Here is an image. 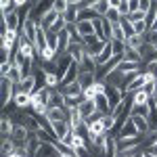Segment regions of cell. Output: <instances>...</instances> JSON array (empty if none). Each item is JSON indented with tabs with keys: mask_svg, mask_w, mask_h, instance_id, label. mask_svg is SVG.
Segmentation results:
<instances>
[{
	"mask_svg": "<svg viewBox=\"0 0 157 157\" xmlns=\"http://www.w3.org/2000/svg\"><path fill=\"white\" fill-rule=\"evenodd\" d=\"M105 44H107V42H103V40H98L97 36L84 38L86 55H90V57H92V59H97L98 55H101V52H103V48H105Z\"/></svg>",
	"mask_w": 157,
	"mask_h": 157,
	"instance_id": "obj_1",
	"label": "cell"
},
{
	"mask_svg": "<svg viewBox=\"0 0 157 157\" xmlns=\"http://www.w3.org/2000/svg\"><path fill=\"white\" fill-rule=\"evenodd\" d=\"M138 136H140V132L132 121V117H128L121 124V128H117V138H138Z\"/></svg>",
	"mask_w": 157,
	"mask_h": 157,
	"instance_id": "obj_2",
	"label": "cell"
},
{
	"mask_svg": "<svg viewBox=\"0 0 157 157\" xmlns=\"http://www.w3.org/2000/svg\"><path fill=\"white\" fill-rule=\"evenodd\" d=\"M52 132H55V136H57V140L63 143V140L73 132V128H71L69 121H55V124H52Z\"/></svg>",
	"mask_w": 157,
	"mask_h": 157,
	"instance_id": "obj_3",
	"label": "cell"
},
{
	"mask_svg": "<svg viewBox=\"0 0 157 157\" xmlns=\"http://www.w3.org/2000/svg\"><path fill=\"white\" fill-rule=\"evenodd\" d=\"M46 117L50 120V124L55 121H69V109L67 107H57V109H48Z\"/></svg>",
	"mask_w": 157,
	"mask_h": 157,
	"instance_id": "obj_4",
	"label": "cell"
},
{
	"mask_svg": "<svg viewBox=\"0 0 157 157\" xmlns=\"http://www.w3.org/2000/svg\"><path fill=\"white\" fill-rule=\"evenodd\" d=\"M59 19H61V15L55 11V9H50V11L46 13V15H44L42 19H40V27H42V29H46V32H50V27L57 23Z\"/></svg>",
	"mask_w": 157,
	"mask_h": 157,
	"instance_id": "obj_5",
	"label": "cell"
},
{
	"mask_svg": "<svg viewBox=\"0 0 157 157\" xmlns=\"http://www.w3.org/2000/svg\"><path fill=\"white\" fill-rule=\"evenodd\" d=\"M78 111H80V115L84 117V121L90 120L94 113H98V111H97V103H94V101H86V98H84V103L78 107Z\"/></svg>",
	"mask_w": 157,
	"mask_h": 157,
	"instance_id": "obj_6",
	"label": "cell"
},
{
	"mask_svg": "<svg viewBox=\"0 0 157 157\" xmlns=\"http://www.w3.org/2000/svg\"><path fill=\"white\" fill-rule=\"evenodd\" d=\"M59 92L63 97H82V92H84V88L80 82H73L69 86H59Z\"/></svg>",
	"mask_w": 157,
	"mask_h": 157,
	"instance_id": "obj_7",
	"label": "cell"
},
{
	"mask_svg": "<svg viewBox=\"0 0 157 157\" xmlns=\"http://www.w3.org/2000/svg\"><path fill=\"white\" fill-rule=\"evenodd\" d=\"M147 84V80H145V73H140V75H136L130 84L126 86V94H134V92H138V90H143Z\"/></svg>",
	"mask_w": 157,
	"mask_h": 157,
	"instance_id": "obj_8",
	"label": "cell"
},
{
	"mask_svg": "<svg viewBox=\"0 0 157 157\" xmlns=\"http://www.w3.org/2000/svg\"><path fill=\"white\" fill-rule=\"evenodd\" d=\"M75 29H78V34H80L82 38L97 36V34H94V25H92V21H78V23H75Z\"/></svg>",
	"mask_w": 157,
	"mask_h": 157,
	"instance_id": "obj_9",
	"label": "cell"
},
{
	"mask_svg": "<svg viewBox=\"0 0 157 157\" xmlns=\"http://www.w3.org/2000/svg\"><path fill=\"white\" fill-rule=\"evenodd\" d=\"M13 105H15L17 109H27V107H32V94H25V92H15Z\"/></svg>",
	"mask_w": 157,
	"mask_h": 157,
	"instance_id": "obj_10",
	"label": "cell"
},
{
	"mask_svg": "<svg viewBox=\"0 0 157 157\" xmlns=\"http://www.w3.org/2000/svg\"><path fill=\"white\" fill-rule=\"evenodd\" d=\"M130 117H132V121L136 124V128H138L140 136L151 132V126H149V120H147V117H143V115H130Z\"/></svg>",
	"mask_w": 157,
	"mask_h": 157,
	"instance_id": "obj_11",
	"label": "cell"
},
{
	"mask_svg": "<svg viewBox=\"0 0 157 157\" xmlns=\"http://www.w3.org/2000/svg\"><path fill=\"white\" fill-rule=\"evenodd\" d=\"M92 6H94V11H97L98 17H103V19H105V17H107V13L111 11V0H94V4H92Z\"/></svg>",
	"mask_w": 157,
	"mask_h": 157,
	"instance_id": "obj_12",
	"label": "cell"
},
{
	"mask_svg": "<svg viewBox=\"0 0 157 157\" xmlns=\"http://www.w3.org/2000/svg\"><path fill=\"white\" fill-rule=\"evenodd\" d=\"M117 69H120L124 75H130V73L140 71V65H138V63H132V61H126V59H124V61H121V65L117 67Z\"/></svg>",
	"mask_w": 157,
	"mask_h": 157,
	"instance_id": "obj_13",
	"label": "cell"
},
{
	"mask_svg": "<svg viewBox=\"0 0 157 157\" xmlns=\"http://www.w3.org/2000/svg\"><path fill=\"white\" fill-rule=\"evenodd\" d=\"M132 101H134V107H145V105L151 103V97L147 94L145 90H138V92L132 94Z\"/></svg>",
	"mask_w": 157,
	"mask_h": 157,
	"instance_id": "obj_14",
	"label": "cell"
},
{
	"mask_svg": "<svg viewBox=\"0 0 157 157\" xmlns=\"http://www.w3.org/2000/svg\"><path fill=\"white\" fill-rule=\"evenodd\" d=\"M120 25H121V29H124V34H126V38H128V40H130L132 36H136V32H134V25L130 23V19H128V17H121Z\"/></svg>",
	"mask_w": 157,
	"mask_h": 157,
	"instance_id": "obj_15",
	"label": "cell"
},
{
	"mask_svg": "<svg viewBox=\"0 0 157 157\" xmlns=\"http://www.w3.org/2000/svg\"><path fill=\"white\" fill-rule=\"evenodd\" d=\"M124 57H126V61H132V63H138V65H143V57H140V52H138V50L126 48Z\"/></svg>",
	"mask_w": 157,
	"mask_h": 157,
	"instance_id": "obj_16",
	"label": "cell"
},
{
	"mask_svg": "<svg viewBox=\"0 0 157 157\" xmlns=\"http://www.w3.org/2000/svg\"><path fill=\"white\" fill-rule=\"evenodd\" d=\"M78 82L82 84V88H88V86H92L97 82V75H94V73H80Z\"/></svg>",
	"mask_w": 157,
	"mask_h": 157,
	"instance_id": "obj_17",
	"label": "cell"
},
{
	"mask_svg": "<svg viewBox=\"0 0 157 157\" xmlns=\"http://www.w3.org/2000/svg\"><path fill=\"white\" fill-rule=\"evenodd\" d=\"M117 13L121 17H130V0H117Z\"/></svg>",
	"mask_w": 157,
	"mask_h": 157,
	"instance_id": "obj_18",
	"label": "cell"
},
{
	"mask_svg": "<svg viewBox=\"0 0 157 157\" xmlns=\"http://www.w3.org/2000/svg\"><path fill=\"white\" fill-rule=\"evenodd\" d=\"M46 46H50L52 50H59V34L46 32Z\"/></svg>",
	"mask_w": 157,
	"mask_h": 157,
	"instance_id": "obj_19",
	"label": "cell"
},
{
	"mask_svg": "<svg viewBox=\"0 0 157 157\" xmlns=\"http://www.w3.org/2000/svg\"><path fill=\"white\" fill-rule=\"evenodd\" d=\"M52 9L59 13V15H63V13L69 9V0H55L52 2Z\"/></svg>",
	"mask_w": 157,
	"mask_h": 157,
	"instance_id": "obj_20",
	"label": "cell"
},
{
	"mask_svg": "<svg viewBox=\"0 0 157 157\" xmlns=\"http://www.w3.org/2000/svg\"><path fill=\"white\" fill-rule=\"evenodd\" d=\"M145 42L151 44L153 48H157V32H147L145 34Z\"/></svg>",
	"mask_w": 157,
	"mask_h": 157,
	"instance_id": "obj_21",
	"label": "cell"
},
{
	"mask_svg": "<svg viewBox=\"0 0 157 157\" xmlns=\"http://www.w3.org/2000/svg\"><path fill=\"white\" fill-rule=\"evenodd\" d=\"M145 71H147V73H151V75H153V78L157 80V61H153V63H149Z\"/></svg>",
	"mask_w": 157,
	"mask_h": 157,
	"instance_id": "obj_22",
	"label": "cell"
},
{
	"mask_svg": "<svg viewBox=\"0 0 157 157\" xmlns=\"http://www.w3.org/2000/svg\"><path fill=\"white\" fill-rule=\"evenodd\" d=\"M151 101H155V103H157V82H155V92H153V98H151Z\"/></svg>",
	"mask_w": 157,
	"mask_h": 157,
	"instance_id": "obj_23",
	"label": "cell"
},
{
	"mask_svg": "<svg viewBox=\"0 0 157 157\" xmlns=\"http://www.w3.org/2000/svg\"><path fill=\"white\" fill-rule=\"evenodd\" d=\"M61 157H75L73 153H61Z\"/></svg>",
	"mask_w": 157,
	"mask_h": 157,
	"instance_id": "obj_24",
	"label": "cell"
},
{
	"mask_svg": "<svg viewBox=\"0 0 157 157\" xmlns=\"http://www.w3.org/2000/svg\"><path fill=\"white\" fill-rule=\"evenodd\" d=\"M155 111H157V103H155Z\"/></svg>",
	"mask_w": 157,
	"mask_h": 157,
	"instance_id": "obj_25",
	"label": "cell"
}]
</instances>
